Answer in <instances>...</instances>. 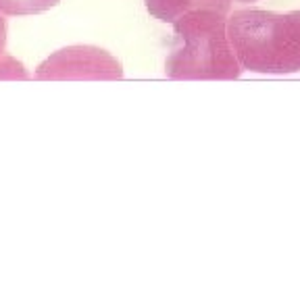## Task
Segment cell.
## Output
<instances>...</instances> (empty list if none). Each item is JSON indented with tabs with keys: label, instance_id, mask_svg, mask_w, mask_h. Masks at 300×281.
Segmentation results:
<instances>
[{
	"label": "cell",
	"instance_id": "ba28073f",
	"mask_svg": "<svg viewBox=\"0 0 300 281\" xmlns=\"http://www.w3.org/2000/svg\"><path fill=\"white\" fill-rule=\"evenodd\" d=\"M5 42H7V25H5V19L0 17V56L5 52Z\"/></svg>",
	"mask_w": 300,
	"mask_h": 281
},
{
	"label": "cell",
	"instance_id": "8992f818",
	"mask_svg": "<svg viewBox=\"0 0 300 281\" xmlns=\"http://www.w3.org/2000/svg\"><path fill=\"white\" fill-rule=\"evenodd\" d=\"M0 79H27V73L15 58L0 56Z\"/></svg>",
	"mask_w": 300,
	"mask_h": 281
},
{
	"label": "cell",
	"instance_id": "277c9868",
	"mask_svg": "<svg viewBox=\"0 0 300 281\" xmlns=\"http://www.w3.org/2000/svg\"><path fill=\"white\" fill-rule=\"evenodd\" d=\"M148 13L163 23H175L182 15L198 9H211L204 0H144Z\"/></svg>",
	"mask_w": 300,
	"mask_h": 281
},
{
	"label": "cell",
	"instance_id": "52a82bcc",
	"mask_svg": "<svg viewBox=\"0 0 300 281\" xmlns=\"http://www.w3.org/2000/svg\"><path fill=\"white\" fill-rule=\"evenodd\" d=\"M204 3L211 7V9H215V11H223V13H227L229 9H231V3L233 0H204Z\"/></svg>",
	"mask_w": 300,
	"mask_h": 281
},
{
	"label": "cell",
	"instance_id": "9c48e42d",
	"mask_svg": "<svg viewBox=\"0 0 300 281\" xmlns=\"http://www.w3.org/2000/svg\"><path fill=\"white\" fill-rule=\"evenodd\" d=\"M238 3H254V0H238Z\"/></svg>",
	"mask_w": 300,
	"mask_h": 281
},
{
	"label": "cell",
	"instance_id": "7a4b0ae2",
	"mask_svg": "<svg viewBox=\"0 0 300 281\" xmlns=\"http://www.w3.org/2000/svg\"><path fill=\"white\" fill-rule=\"evenodd\" d=\"M175 40L165 73L169 79H238L242 67L227 38V13L198 9L175 23Z\"/></svg>",
	"mask_w": 300,
	"mask_h": 281
},
{
	"label": "cell",
	"instance_id": "5b68a950",
	"mask_svg": "<svg viewBox=\"0 0 300 281\" xmlns=\"http://www.w3.org/2000/svg\"><path fill=\"white\" fill-rule=\"evenodd\" d=\"M54 5H58V0H0V15L25 17L48 11Z\"/></svg>",
	"mask_w": 300,
	"mask_h": 281
},
{
	"label": "cell",
	"instance_id": "6da1fadb",
	"mask_svg": "<svg viewBox=\"0 0 300 281\" xmlns=\"http://www.w3.org/2000/svg\"><path fill=\"white\" fill-rule=\"evenodd\" d=\"M227 38L242 69L269 75L300 71V13L261 9L233 11Z\"/></svg>",
	"mask_w": 300,
	"mask_h": 281
},
{
	"label": "cell",
	"instance_id": "3957f363",
	"mask_svg": "<svg viewBox=\"0 0 300 281\" xmlns=\"http://www.w3.org/2000/svg\"><path fill=\"white\" fill-rule=\"evenodd\" d=\"M123 67L115 56L96 46H67L56 50L36 69L42 81H83V79H121Z\"/></svg>",
	"mask_w": 300,
	"mask_h": 281
},
{
	"label": "cell",
	"instance_id": "30bf717a",
	"mask_svg": "<svg viewBox=\"0 0 300 281\" xmlns=\"http://www.w3.org/2000/svg\"><path fill=\"white\" fill-rule=\"evenodd\" d=\"M298 13H300V11H298Z\"/></svg>",
	"mask_w": 300,
	"mask_h": 281
}]
</instances>
